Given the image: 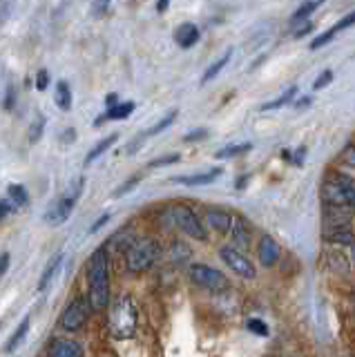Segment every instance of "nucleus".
Wrapping results in <instances>:
<instances>
[{
  "instance_id": "nucleus-1",
  "label": "nucleus",
  "mask_w": 355,
  "mask_h": 357,
  "mask_svg": "<svg viewBox=\"0 0 355 357\" xmlns=\"http://www.w3.org/2000/svg\"><path fill=\"white\" fill-rule=\"evenodd\" d=\"M87 284H90L92 308L103 310L110 301V257L105 246L94 250L87 262Z\"/></svg>"
},
{
  "instance_id": "nucleus-2",
  "label": "nucleus",
  "mask_w": 355,
  "mask_h": 357,
  "mask_svg": "<svg viewBox=\"0 0 355 357\" xmlns=\"http://www.w3.org/2000/svg\"><path fill=\"white\" fill-rule=\"evenodd\" d=\"M139 326V315H137V306L130 297H121L112 303L110 308V321H108V330L110 335L123 342V339L135 337Z\"/></svg>"
},
{
  "instance_id": "nucleus-3",
  "label": "nucleus",
  "mask_w": 355,
  "mask_h": 357,
  "mask_svg": "<svg viewBox=\"0 0 355 357\" xmlns=\"http://www.w3.org/2000/svg\"><path fill=\"white\" fill-rule=\"evenodd\" d=\"M322 201L328 208L355 205V178L346 174H328L322 183Z\"/></svg>"
},
{
  "instance_id": "nucleus-4",
  "label": "nucleus",
  "mask_w": 355,
  "mask_h": 357,
  "mask_svg": "<svg viewBox=\"0 0 355 357\" xmlns=\"http://www.w3.org/2000/svg\"><path fill=\"white\" fill-rule=\"evenodd\" d=\"M159 255H161V246H159L157 239L152 237L137 239L126 250V266L130 273H144L157 264Z\"/></svg>"
},
{
  "instance_id": "nucleus-5",
  "label": "nucleus",
  "mask_w": 355,
  "mask_h": 357,
  "mask_svg": "<svg viewBox=\"0 0 355 357\" xmlns=\"http://www.w3.org/2000/svg\"><path fill=\"white\" fill-rule=\"evenodd\" d=\"M81 192H83V178H76L74 187H69V190L65 192V196H60V199L47 210L45 221L51 223V226H60V223H65L69 219V214H72Z\"/></svg>"
},
{
  "instance_id": "nucleus-6",
  "label": "nucleus",
  "mask_w": 355,
  "mask_h": 357,
  "mask_svg": "<svg viewBox=\"0 0 355 357\" xmlns=\"http://www.w3.org/2000/svg\"><path fill=\"white\" fill-rule=\"evenodd\" d=\"M190 279L199 286V288H206L210 292H221L228 288L226 275L217 270V268H210L206 264H192L190 266Z\"/></svg>"
},
{
  "instance_id": "nucleus-7",
  "label": "nucleus",
  "mask_w": 355,
  "mask_h": 357,
  "mask_svg": "<svg viewBox=\"0 0 355 357\" xmlns=\"http://www.w3.org/2000/svg\"><path fill=\"white\" fill-rule=\"evenodd\" d=\"M170 217L176 223V228L183 230L188 237L197 239V241H206V237H208L206 230H203L199 217L188 208V205H174L170 210Z\"/></svg>"
},
{
  "instance_id": "nucleus-8",
  "label": "nucleus",
  "mask_w": 355,
  "mask_h": 357,
  "mask_svg": "<svg viewBox=\"0 0 355 357\" xmlns=\"http://www.w3.org/2000/svg\"><path fill=\"white\" fill-rule=\"evenodd\" d=\"M90 308L92 303L87 301L85 297H76L69 306L63 310V315H60V326L69 333H76V330H81L87 319H90Z\"/></svg>"
},
{
  "instance_id": "nucleus-9",
  "label": "nucleus",
  "mask_w": 355,
  "mask_h": 357,
  "mask_svg": "<svg viewBox=\"0 0 355 357\" xmlns=\"http://www.w3.org/2000/svg\"><path fill=\"white\" fill-rule=\"evenodd\" d=\"M219 257L224 259V264L230 266V270L242 277V279H255L257 275L255 266L251 264V259L244 257L235 246H224L219 250Z\"/></svg>"
},
{
  "instance_id": "nucleus-10",
  "label": "nucleus",
  "mask_w": 355,
  "mask_h": 357,
  "mask_svg": "<svg viewBox=\"0 0 355 357\" xmlns=\"http://www.w3.org/2000/svg\"><path fill=\"white\" fill-rule=\"evenodd\" d=\"M83 355H85L83 346L74 342V339H56V342H51L47 351V357H83Z\"/></svg>"
},
{
  "instance_id": "nucleus-11",
  "label": "nucleus",
  "mask_w": 355,
  "mask_h": 357,
  "mask_svg": "<svg viewBox=\"0 0 355 357\" xmlns=\"http://www.w3.org/2000/svg\"><path fill=\"white\" fill-rule=\"evenodd\" d=\"M174 41H176V45H179L181 49L194 47V45L199 43V27L192 25V23L179 25V27H176V32H174Z\"/></svg>"
},
{
  "instance_id": "nucleus-12",
  "label": "nucleus",
  "mask_w": 355,
  "mask_h": 357,
  "mask_svg": "<svg viewBox=\"0 0 355 357\" xmlns=\"http://www.w3.org/2000/svg\"><path fill=\"white\" fill-rule=\"evenodd\" d=\"M279 255H282V248L273 237H264L260 241V262H262V266H266V268L275 266L277 264Z\"/></svg>"
},
{
  "instance_id": "nucleus-13",
  "label": "nucleus",
  "mask_w": 355,
  "mask_h": 357,
  "mask_svg": "<svg viewBox=\"0 0 355 357\" xmlns=\"http://www.w3.org/2000/svg\"><path fill=\"white\" fill-rule=\"evenodd\" d=\"M224 172L221 168H212L208 172H201V174H185V176H174L172 181L174 183H181V185H208L212 183L215 178Z\"/></svg>"
},
{
  "instance_id": "nucleus-14",
  "label": "nucleus",
  "mask_w": 355,
  "mask_h": 357,
  "mask_svg": "<svg viewBox=\"0 0 355 357\" xmlns=\"http://www.w3.org/2000/svg\"><path fill=\"white\" fill-rule=\"evenodd\" d=\"M135 103L132 101H123V103H117L114 107H108V112H105L103 116H99V119H96V123L94 125H101L103 121H121V119H128V116L135 112Z\"/></svg>"
},
{
  "instance_id": "nucleus-15",
  "label": "nucleus",
  "mask_w": 355,
  "mask_h": 357,
  "mask_svg": "<svg viewBox=\"0 0 355 357\" xmlns=\"http://www.w3.org/2000/svg\"><path fill=\"white\" fill-rule=\"evenodd\" d=\"M230 235H233L235 246H239V248H246L248 244H251V228H248V223L242 217H235Z\"/></svg>"
},
{
  "instance_id": "nucleus-16",
  "label": "nucleus",
  "mask_w": 355,
  "mask_h": 357,
  "mask_svg": "<svg viewBox=\"0 0 355 357\" xmlns=\"http://www.w3.org/2000/svg\"><path fill=\"white\" fill-rule=\"evenodd\" d=\"M54 101L58 105L60 112H69L72 110V89L65 83V80H58L54 87Z\"/></svg>"
},
{
  "instance_id": "nucleus-17",
  "label": "nucleus",
  "mask_w": 355,
  "mask_h": 357,
  "mask_svg": "<svg viewBox=\"0 0 355 357\" xmlns=\"http://www.w3.org/2000/svg\"><path fill=\"white\" fill-rule=\"evenodd\" d=\"M60 262H63V253H56L54 257H51V262L45 266V270H43L41 281H38V290H41V292L49 288L51 279H54V275L58 273V268H60Z\"/></svg>"
},
{
  "instance_id": "nucleus-18",
  "label": "nucleus",
  "mask_w": 355,
  "mask_h": 357,
  "mask_svg": "<svg viewBox=\"0 0 355 357\" xmlns=\"http://www.w3.org/2000/svg\"><path fill=\"white\" fill-rule=\"evenodd\" d=\"M233 221H235V217H233V214H228V212H217V210L208 212V223L215 230H219V232H230V230H233Z\"/></svg>"
},
{
  "instance_id": "nucleus-19",
  "label": "nucleus",
  "mask_w": 355,
  "mask_h": 357,
  "mask_svg": "<svg viewBox=\"0 0 355 357\" xmlns=\"http://www.w3.org/2000/svg\"><path fill=\"white\" fill-rule=\"evenodd\" d=\"M119 139V134H110V137H105V139H101L99 143H96V146L87 152V157H85V165L87 163H94L96 159H99L101 154H105V152H108L112 146H114V141Z\"/></svg>"
},
{
  "instance_id": "nucleus-20",
  "label": "nucleus",
  "mask_w": 355,
  "mask_h": 357,
  "mask_svg": "<svg viewBox=\"0 0 355 357\" xmlns=\"http://www.w3.org/2000/svg\"><path fill=\"white\" fill-rule=\"evenodd\" d=\"M7 199L14 203V208H23V205L30 203V194L23 185L12 183L10 187H7Z\"/></svg>"
},
{
  "instance_id": "nucleus-21",
  "label": "nucleus",
  "mask_w": 355,
  "mask_h": 357,
  "mask_svg": "<svg viewBox=\"0 0 355 357\" xmlns=\"http://www.w3.org/2000/svg\"><path fill=\"white\" fill-rule=\"evenodd\" d=\"M230 56H233V51L228 49V51L224 54V56H219L215 62H212V65L206 69V74H203V78H201V85H206V83H210V80L215 78V76H219V71L224 69V67L228 65V62H230Z\"/></svg>"
},
{
  "instance_id": "nucleus-22",
  "label": "nucleus",
  "mask_w": 355,
  "mask_h": 357,
  "mask_svg": "<svg viewBox=\"0 0 355 357\" xmlns=\"http://www.w3.org/2000/svg\"><path fill=\"white\" fill-rule=\"evenodd\" d=\"M27 330H30V317H25L23 321H21V326L14 330V335H12V339L10 342H7V351H16V348H19L21 344H23V339H25V335H27Z\"/></svg>"
},
{
  "instance_id": "nucleus-23",
  "label": "nucleus",
  "mask_w": 355,
  "mask_h": 357,
  "mask_svg": "<svg viewBox=\"0 0 355 357\" xmlns=\"http://www.w3.org/2000/svg\"><path fill=\"white\" fill-rule=\"evenodd\" d=\"M253 150V143H235V146H226L217 152V159H233L244 154V152H251Z\"/></svg>"
},
{
  "instance_id": "nucleus-24",
  "label": "nucleus",
  "mask_w": 355,
  "mask_h": 357,
  "mask_svg": "<svg viewBox=\"0 0 355 357\" xmlns=\"http://www.w3.org/2000/svg\"><path fill=\"white\" fill-rule=\"evenodd\" d=\"M297 94V87H288L286 92L284 94H279L277 98H275V101H271V103H264L262 105V110L266 112V110H277V107H282V105H286V103H290L293 101V96Z\"/></svg>"
},
{
  "instance_id": "nucleus-25",
  "label": "nucleus",
  "mask_w": 355,
  "mask_h": 357,
  "mask_svg": "<svg viewBox=\"0 0 355 357\" xmlns=\"http://www.w3.org/2000/svg\"><path fill=\"white\" fill-rule=\"evenodd\" d=\"M43 130H45V116L38 114L36 119L32 121L30 130H27V139H30V143H38L41 137H43Z\"/></svg>"
},
{
  "instance_id": "nucleus-26",
  "label": "nucleus",
  "mask_w": 355,
  "mask_h": 357,
  "mask_svg": "<svg viewBox=\"0 0 355 357\" xmlns=\"http://www.w3.org/2000/svg\"><path fill=\"white\" fill-rule=\"evenodd\" d=\"M176 119V110H172V112H168L161 121H159L154 128H150L148 132H146V137H154V134H159V132H163V130H168L172 125V121Z\"/></svg>"
},
{
  "instance_id": "nucleus-27",
  "label": "nucleus",
  "mask_w": 355,
  "mask_h": 357,
  "mask_svg": "<svg viewBox=\"0 0 355 357\" xmlns=\"http://www.w3.org/2000/svg\"><path fill=\"white\" fill-rule=\"evenodd\" d=\"M246 328L251 330V333H255L257 337H268V326L264 324L262 319H257V317H251L246 321Z\"/></svg>"
},
{
  "instance_id": "nucleus-28",
  "label": "nucleus",
  "mask_w": 355,
  "mask_h": 357,
  "mask_svg": "<svg viewBox=\"0 0 355 357\" xmlns=\"http://www.w3.org/2000/svg\"><path fill=\"white\" fill-rule=\"evenodd\" d=\"M319 7V3H304L295 14H293V23H297V21H304V18H308V14H313L315 9Z\"/></svg>"
},
{
  "instance_id": "nucleus-29",
  "label": "nucleus",
  "mask_w": 355,
  "mask_h": 357,
  "mask_svg": "<svg viewBox=\"0 0 355 357\" xmlns=\"http://www.w3.org/2000/svg\"><path fill=\"white\" fill-rule=\"evenodd\" d=\"M137 183H141V174H135V176H130L126 183L123 185H119L117 190H114V196H123V194H128L132 187H135Z\"/></svg>"
},
{
  "instance_id": "nucleus-30",
  "label": "nucleus",
  "mask_w": 355,
  "mask_h": 357,
  "mask_svg": "<svg viewBox=\"0 0 355 357\" xmlns=\"http://www.w3.org/2000/svg\"><path fill=\"white\" fill-rule=\"evenodd\" d=\"M179 159H181L179 154H165V157H159V159H154V161H150V168L172 165V163H176V161H179Z\"/></svg>"
},
{
  "instance_id": "nucleus-31",
  "label": "nucleus",
  "mask_w": 355,
  "mask_h": 357,
  "mask_svg": "<svg viewBox=\"0 0 355 357\" xmlns=\"http://www.w3.org/2000/svg\"><path fill=\"white\" fill-rule=\"evenodd\" d=\"M331 80H333V71H331V69H324V71H322V76H317V78H315L313 89H315V92H317V89H324L328 83H331Z\"/></svg>"
},
{
  "instance_id": "nucleus-32",
  "label": "nucleus",
  "mask_w": 355,
  "mask_h": 357,
  "mask_svg": "<svg viewBox=\"0 0 355 357\" xmlns=\"http://www.w3.org/2000/svg\"><path fill=\"white\" fill-rule=\"evenodd\" d=\"M49 85V74H47V69H38V74H36V89L38 92H45Z\"/></svg>"
},
{
  "instance_id": "nucleus-33",
  "label": "nucleus",
  "mask_w": 355,
  "mask_h": 357,
  "mask_svg": "<svg viewBox=\"0 0 355 357\" xmlns=\"http://www.w3.org/2000/svg\"><path fill=\"white\" fill-rule=\"evenodd\" d=\"M333 36H335V32H333V30H328V32H324L322 36H317V38H315L313 43H310V49H317V47H322V45H326L328 41L333 38Z\"/></svg>"
},
{
  "instance_id": "nucleus-34",
  "label": "nucleus",
  "mask_w": 355,
  "mask_h": 357,
  "mask_svg": "<svg viewBox=\"0 0 355 357\" xmlns=\"http://www.w3.org/2000/svg\"><path fill=\"white\" fill-rule=\"evenodd\" d=\"M351 25H355V12H351V14H346L340 23H337L335 27H333V32L337 34V32H342V30H346V27H351Z\"/></svg>"
},
{
  "instance_id": "nucleus-35",
  "label": "nucleus",
  "mask_w": 355,
  "mask_h": 357,
  "mask_svg": "<svg viewBox=\"0 0 355 357\" xmlns=\"http://www.w3.org/2000/svg\"><path fill=\"white\" fill-rule=\"evenodd\" d=\"M12 210H16V208H14V203L5 196V199L0 201V219H7V217H10Z\"/></svg>"
},
{
  "instance_id": "nucleus-36",
  "label": "nucleus",
  "mask_w": 355,
  "mask_h": 357,
  "mask_svg": "<svg viewBox=\"0 0 355 357\" xmlns=\"http://www.w3.org/2000/svg\"><path fill=\"white\" fill-rule=\"evenodd\" d=\"M206 137H208V130H194L190 134H185L183 141L185 143H192V141H199V139H206Z\"/></svg>"
},
{
  "instance_id": "nucleus-37",
  "label": "nucleus",
  "mask_w": 355,
  "mask_h": 357,
  "mask_svg": "<svg viewBox=\"0 0 355 357\" xmlns=\"http://www.w3.org/2000/svg\"><path fill=\"white\" fill-rule=\"evenodd\" d=\"M110 221V212H105V214H101V217L99 219H96L94 223H92V226H90V232H99L103 226H105V223H108Z\"/></svg>"
},
{
  "instance_id": "nucleus-38",
  "label": "nucleus",
  "mask_w": 355,
  "mask_h": 357,
  "mask_svg": "<svg viewBox=\"0 0 355 357\" xmlns=\"http://www.w3.org/2000/svg\"><path fill=\"white\" fill-rule=\"evenodd\" d=\"M14 101H16V89L10 87V89H7V96H5V110H12Z\"/></svg>"
},
{
  "instance_id": "nucleus-39",
  "label": "nucleus",
  "mask_w": 355,
  "mask_h": 357,
  "mask_svg": "<svg viewBox=\"0 0 355 357\" xmlns=\"http://www.w3.org/2000/svg\"><path fill=\"white\" fill-rule=\"evenodd\" d=\"M10 270V253H3L0 255V275H5Z\"/></svg>"
},
{
  "instance_id": "nucleus-40",
  "label": "nucleus",
  "mask_w": 355,
  "mask_h": 357,
  "mask_svg": "<svg viewBox=\"0 0 355 357\" xmlns=\"http://www.w3.org/2000/svg\"><path fill=\"white\" fill-rule=\"evenodd\" d=\"M344 159H346V163L355 168V146H351L349 150L344 152Z\"/></svg>"
},
{
  "instance_id": "nucleus-41",
  "label": "nucleus",
  "mask_w": 355,
  "mask_h": 357,
  "mask_svg": "<svg viewBox=\"0 0 355 357\" xmlns=\"http://www.w3.org/2000/svg\"><path fill=\"white\" fill-rule=\"evenodd\" d=\"M310 30H313V25L306 23L304 27H301V30H297V32H295V38H301V36H304L306 32H310Z\"/></svg>"
},
{
  "instance_id": "nucleus-42",
  "label": "nucleus",
  "mask_w": 355,
  "mask_h": 357,
  "mask_svg": "<svg viewBox=\"0 0 355 357\" xmlns=\"http://www.w3.org/2000/svg\"><path fill=\"white\" fill-rule=\"evenodd\" d=\"M310 103V98L308 96H304V98H299V101H297V107H306Z\"/></svg>"
},
{
  "instance_id": "nucleus-43",
  "label": "nucleus",
  "mask_w": 355,
  "mask_h": 357,
  "mask_svg": "<svg viewBox=\"0 0 355 357\" xmlns=\"http://www.w3.org/2000/svg\"><path fill=\"white\" fill-rule=\"evenodd\" d=\"M168 9V3H157V12H165Z\"/></svg>"
},
{
  "instance_id": "nucleus-44",
  "label": "nucleus",
  "mask_w": 355,
  "mask_h": 357,
  "mask_svg": "<svg viewBox=\"0 0 355 357\" xmlns=\"http://www.w3.org/2000/svg\"><path fill=\"white\" fill-rule=\"evenodd\" d=\"M246 178H248L246 174H244L242 178H239V181H237V187H244V185H246Z\"/></svg>"
}]
</instances>
